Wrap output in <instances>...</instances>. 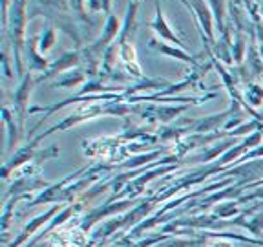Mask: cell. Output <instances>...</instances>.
<instances>
[{"instance_id": "1", "label": "cell", "mask_w": 263, "mask_h": 247, "mask_svg": "<svg viewBox=\"0 0 263 247\" xmlns=\"http://www.w3.org/2000/svg\"><path fill=\"white\" fill-rule=\"evenodd\" d=\"M28 0H11V8L8 13V22L4 31L9 39L13 49V62L18 77H24V64H22V51L26 48V22H28Z\"/></svg>"}, {"instance_id": "2", "label": "cell", "mask_w": 263, "mask_h": 247, "mask_svg": "<svg viewBox=\"0 0 263 247\" xmlns=\"http://www.w3.org/2000/svg\"><path fill=\"white\" fill-rule=\"evenodd\" d=\"M137 203H139L137 198H126V200H119V202L110 200V202H106V203H103V205L91 209L90 213L82 218L81 231L82 233H88L95 223H99L103 218H108V216H114V214H123V213H126V210H132Z\"/></svg>"}, {"instance_id": "3", "label": "cell", "mask_w": 263, "mask_h": 247, "mask_svg": "<svg viewBox=\"0 0 263 247\" xmlns=\"http://www.w3.org/2000/svg\"><path fill=\"white\" fill-rule=\"evenodd\" d=\"M183 2L192 11L197 26L201 29V37L206 39L210 44H214L216 35H214V13L210 9V4L206 0H183Z\"/></svg>"}, {"instance_id": "4", "label": "cell", "mask_w": 263, "mask_h": 247, "mask_svg": "<svg viewBox=\"0 0 263 247\" xmlns=\"http://www.w3.org/2000/svg\"><path fill=\"white\" fill-rule=\"evenodd\" d=\"M37 84H39L37 77H33L31 72H28V74L21 79L16 90L13 92V108H15L16 115H18V125H21V127H24L26 114L29 112V99H31L33 88L37 86Z\"/></svg>"}, {"instance_id": "5", "label": "cell", "mask_w": 263, "mask_h": 247, "mask_svg": "<svg viewBox=\"0 0 263 247\" xmlns=\"http://www.w3.org/2000/svg\"><path fill=\"white\" fill-rule=\"evenodd\" d=\"M62 210L61 203H53V205L49 207V209H46L44 213H41L39 216H35V218L31 220L29 223H26L24 229L21 231V235L16 236L15 240H13L11 243H9L8 247H21V245H26V243L29 242V238H33V236L37 235L39 231H41V227L48 225L51 220L57 216L59 213Z\"/></svg>"}, {"instance_id": "6", "label": "cell", "mask_w": 263, "mask_h": 247, "mask_svg": "<svg viewBox=\"0 0 263 247\" xmlns=\"http://www.w3.org/2000/svg\"><path fill=\"white\" fill-rule=\"evenodd\" d=\"M82 62V51L81 49H71V51H64L61 57L57 59L55 62L49 64V68L44 72L42 75H39L37 81L42 82V81H48L51 77H59V75L66 74V72L73 70L77 68L79 64Z\"/></svg>"}, {"instance_id": "7", "label": "cell", "mask_w": 263, "mask_h": 247, "mask_svg": "<svg viewBox=\"0 0 263 247\" xmlns=\"http://www.w3.org/2000/svg\"><path fill=\"white\" fill-rule=\"evenodd\" d=\"M150 28H152V31L156 33L161 41H168L172 46L186 49V46L183 44V41H181L176 33L172 31V28H170L168 21H166V16H164L163 9H161L159 0H156V16H154V21L150 22Z\"/></svg>"}, {"instance_id": "8", "label": "cell", "mask_w": 263, "mask_h": 247, "mask_svg": "<svg viewBox=\"0 0 263 247\" xmlns=\"http://www.w3.org/2000/svg\"><path fill=\"white\" fill-rule=\"evenodd\" d=\"M79 210H82V205H81V203H75V205H73V203H70V205L62 207V210L57 214V216H55L53 220H51V222L48 223V225H46V229L39 231V235H35V236H33V238L29 240V242L26 243L24 247H33V245H35V243H39L42 238H44L46 235H49V233H51V231H55V229H57V227L64 225V223L68 222V220H70V218H73V216L79 213Z\"/></svg>"}, {"instance_id": "9", "label": "cell", "mask_w": 263, "mask_h": 247, "mask_svg": "<svg viewBox=\"0 0 263 247\" xmlns=\"http://www.w3.org/2000/svg\"><path fill=\"white\" fill-rule=\"evenodd\" d=\"M150 48L156 49V51H159V54L166 55V57H172V59H177V61L186 62V64H190V66H194V68H197L199 72H205L206 70L205 66H201L199 62H197V59L194 57V55L186 54V49H183V48H177V46H170V44H166V42L157 41V39H152V41H150Z\"/></svg>"}, {"instance_id": "10", "label": "cell", "mask_w": 263, "mask_h": 247, "mask_svg": "<svg viewBox=\"0 0 263 247\" xmlns=\"http://www.w3.org/2000/svg\"><path fill=\"white\" fill-rule=\"evenodd\" d=\"M26 64H28V72L37 74V72H46L49 68V62L39 49V39L29 37L26 41Z\"/></svg>"}, {"instance_id": "11", "label": "cell", "mask_w": 263, "mask_h": 247, "mask_svg": "<svg viewBox=\"0 0 263 247\" xmlns=\"http://www.w3.org/2000/svg\"><path fill=\"white\" fill-rule=\"evenodd\" d=\"M119 59H121V62H123L124 72H126L128 75H132V77H136V79H144V74H143V70H141L139 61H137L136 48H134L132 42H123V44H119Z\"/></svg>"}, {"instance_id": "12", "label": "cell", "mask_w": 263, "mask_h": 247, "mask_svg": "<svg viewBox=\"0 0 263 247\" xmlns=\"http://www.w3.org/2000/svg\"><path fill=\"white\" fill-rule=\"evenodd\" d=\"M245 104L247 110H251L252 108H258L263 104V86H259V84H247V90L245 94H243V103ZM254 114V117L258 121H261L263 123V117L259 114H256V112H252Z\"/></svg>"}, {"instance_id": "13", "label": "cell", "mask_w": 263, "mask_h": 247, "mask_svg": "<svg viewBox=\"0 0 263 247\" xmlns=\"http://www.w3.org/2000/svg\"><path fill=\"white\" fill-rule=\"evenodd\" d=\"M2 119H4L6 128H8V152H11L22 134V127L15 121V117L11 115V108L9 107L2 108Z\"/></svg>"}, {"instance_id": "14", "label": "cell", "mask_w": 263, "mask_h": 247, "mask_svg": "<svg viewBox=\"0 0 263 247\" xmlns=\"http://www.w3.org/2000/svg\"><path fill=\"white\" fill-rule=\"evenodd\" d=\"M88 75L84 70H81V68H75L73 72H66V74L59 75L57 79H55L53 86H61V88H77L79 84H82V82L86 81Z\"/></svg>"}, {"instance_id": "15", "label": "cell", "mask_w": 263, "mask_h": 247, "mask_svg": "<svg viewBox=\"0 0 263 247\" xmlns=\"http://www.w3.org/2000/svg\"><path fill=\"white\" fill-rule=\"evenodd\" d=\"M37 39H39V49H41V54L46 55L49 49L55 46V42H57V31H55L53 26H46Z\"/></svg>"}, {"instance_id": "16", "label": "cell", "mask_w": 263, "mask_h": 247, "mask_svg": "<svg viewBox=\"0 0 263 247\" xmlns=\"http://www.w3.org/2000/svg\"><path fill=\"white\" fill-rule=\"evenodd\" d=\"M163 154V150H154V152H148V154H141V156H136V157H130L126 160L124 163H121L119 167H115V169H137L141 165H146L150 163L152 160L159 157Z\"/></svg>"}, {"instance_id": "17", "label": "cell", "mask_w": 263, "mask_h": 247, "mask_svg": "<svg viewBox=\"0 0 263 247\" xmlns=\"http://www.w3.org/2000/svg\"><path fill=\"white\" fill-rule=\"evenodd\" d=\"M245 48H247L245 37H243V33H241V31H238V33H236V41H234V44L230 46V51H232V61H234V64L241 66L243 57H245Z\"/></svg>"}, {"instance_id": "18", "label": "cell", "mask_w": 263, "mask_h": 247, "mask_svg": "<svg viewBox=\"0 0 263 247\" xmlns=\"http://www.w3.org/2000/svg\"><path fill=\"white\" fill-rule=\"evenodd\" d=\"M214 214H218L219 218L227 220V218H234V214H238V202L230 200V202H221L216 209Z\"/></svg>"}, {"instance_id": "19", "label": "cell", "mask_w": 263, "mask_h": 247, "mask_svg": "<svg viewBox=\"0 0 263 247\" xmlns=\"http://www.w3.org/2000/svg\"><path fill=\"white\" fill-rule=\"evenodd\" d=\"M111 0H86V9L90 13H104L110 15Z\"/></svg>"}, {"instance_id": "20", "label": "cell", "mask_w": 263, "mask_h": 247, "mask_svg": "<svg viewBox=\"0 0 263 247\" xmlns=\"http://www.w3.org/2000/svg\"><path fill=\"white\" fill-rule=\"evenodd\" d=\"M66 2L71 6L73 11H77L81 16H84V11H86V0H66Z\"/></svg>"}, {"instance_id": "21", "label": "cell", "mask_w": 263, "mask_h": 247, "mask_svg": "<svg viewBox=\"0 0 263 247\" xmlns=\"http://www.w3.org/2000/svg\"><path fill=\"white\" fill-rule=\"evenodd\" d=\"M2 68H4V77L13 79V72H11V66H9V59L6 51H4V55H2Z\"/></svg>"}, {"instance_id": "22", "label": "cell", "mask_w": 263, "mask_h": 247, "mask_svg": "<svg viewBox=\"0 0 263 247\" xmlns=\"http://www.w3.org/2000/svg\"><path fill=\"white\" fill-rule=\"evenodd\" d=\"M209 247H234L229 238H214Z\"/></svg>"}, {"instance_id": "23", "label": "cell", "mask_w": 263, "mask_h": 247, "mask_svg": "<svg viewBox=\"0 0 263 247\" xmlns=\"http://www.w3.org/2000/svg\"><path fill=\"white\" fill-rule=\"evenodd\" d=\"M261 185H263V178H261V180H258V181H252V183H247L245 189L249 190V189H254V187H261Z\"/></svg>"}, {"instance_id": "24", "label": "cell", "mask_w": 263, "mask_h": 247, "mask_svg": "<svg viewBox=\"0 0 263 247\" xmlns=\"http://www.w3.org/2000/svg\"><path fill=\"white\" fill-rule=\"evenodd\" d=\"M130 2H137V4H139V0H130Z\"/></svg>"}]
</instances>
